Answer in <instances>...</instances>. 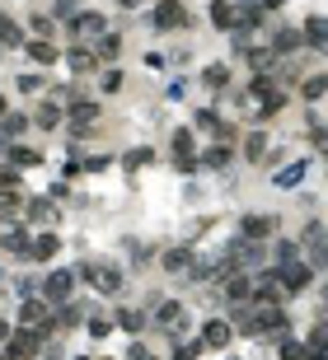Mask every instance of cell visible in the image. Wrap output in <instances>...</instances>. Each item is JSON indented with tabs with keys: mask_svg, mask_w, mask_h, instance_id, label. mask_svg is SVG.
<instances>
[{
	"mask_svg": "<svg viewBox=\"0 0 328 360\" xmlns=\"http://www.w3.org/2000/svg\"><path fill=\"white\" fill-rule=\"evenodd\" d=\"M187 24H192V15H187L183 0H155L145 10V29L150 33H183Z\"/></svg>",
	"mask_w": 328,
	"mask_h": 360,
	"instance_id": "cell-1",
	"label": "cell"
},
{
	"mask_svg": "<svg viewBox=\"0 0 328 360\" xmlns=\"http://www.w3.org/2000/svg\"><path fill=\"white\" fill-rule=\"evenodd\" d=\"M76 276L90 285V290H99L104 299H117V290H122V271H117L113 262H80Z\"/></svg>",
	"mask_w": 328,
	"mask_h": 360,
	"instance_id": "cell-2",
	"label": "cell"
},
{
	"mask_svg": "<svg viewBox=\"0 0 328 360\" xmlns=\"http://www.w3.org/2000/svg\"><path fill=\"white\" fill-rule=\"evenodd\" d=\"M76 267H57V271H47L43 276V299L47 304H71V290H76Z\"/></svg>",
	"mask_w": 328,
	"mask_h": 360,
	"instance_id": "cell-3",
	"label": "cell"
},
{
	"mask_svg": "<svg viewBox=\"0 0 328 360\" xmlns=\"http://www.w3.org/2000/svg\"><path fill=\"white\" fill-rule=\"evenodd\" d=\"M277 276H281V285H286V290H291V295H305V290H310L314 285V267L310 262H286V267H277Z\"/></svg>",
	"mask_w": 328,
	"mask_h": 360,
	"instance_id": "cell-4",
	"label": "cell"
},
{
	"mask_svg": "<svg viewBox=\"0 0 328 360\" xmlns=\"http://www.w3.org/2000/svg\"><path fill=\"white\" fill-rule=\"evenodd\" d=\"M66 29L76 33V38H104V33H108V15H104V10H80Z\"/></svg>",
	"mask_w": 328,
	"mask_h": 360,
	"instance_id": "cell-5",
	"label": "cell"
},
{
	"mask_svg": "<svg viewBox=\"0 0 328 360\" xmlns=\"http://www.w3.org/2000/svg\"><path fill=\"white\" fill-rule=\"evenodd\" d=\"M267 234H277V216H263V211H249V216L239 220V239H253V243H263Z\"/></svg>",
	"mask_w": 328,
	"mask_h": 360,
	"instance_id": "cell-6",
	"label": "cell"
},
{
	"mask_svg": "<svg viewBox=\"0 0 328 360\" xmlns=\"http://www.w3.org/2000/svg\"><path fill=\"white\" fill-rule=\"evenodd\" d=\"M206 19H211V29H216V33L239 29V10H234V0H211V5H206Z\"/></svg>",
	"mask_w": 328,
	"mask_h": 360,
	"instance_id": "cell-7",
	"label": "cell"
},
{
	"mask_svg": "<svg viewBox=\"0 0 328 360\" xmlns=\"http://www.w3.org/2000/svg\"><path fill=\"white\" fill-rule=\"evenodd\" d=\"M0 248H5V257H29V253H33V234L24 230V225H10V230L0 234Z\"/></svg>",
	"mask_w": 328,
	"mask_h": 360,
	"instance_id": "cell-8",
	"label": "cell"
},
{
	"mask_svg": "<svg viewBox=\"0 0 328 360\" xmlns=\"http://www.w3.org/2000/svg\"><path fill=\"white\" fill-rule=\"evenodd\" d=\"M52 323H57V332H71L80 328V323H90V304H57V313H52Z\"/></svg>",
	"mask_w": 328,
	"mask_h": 360,
	"instance_id": "cell-9",
	"label": "cell"
},
{
	"mask_svg": "<svg viewBox=\"0 0 328 360\" xmlns=\"http://www.w3.org/2000/svg\"><path fill=\"white\" fill-rule=\"evenodd\" d=\"M0 47H5V52L29 47V33H24V24H19L15 15H0Z\"/></svg>",
	"mask_w": 328,
	"mask_h": 360,
	"instance_id": "cell-10",
	"label": "cell"
},
{
	"mask_svg": "<svg viewBox=\"0 0 328 360\" xmlns=\"http://www.w3.org/2000/svg\"><path fill=\"white\" fill-rule=\"evenodd\" d=\"M99 66H104V61L94 57V47H71V52H66V70H71L76 80H80V75H94Z\"/></svg>",
	"mask_w": 328,
	"mask_h": 360,
	"instance_id": "cell-11",
	"label": "cell"
},
{
	"mask_svg": "<svg viewBox=\"0 0 328 360\" xmlns=\"http://www.w3.org/2000/svg\"><path fill=\"white\" fill-rule=\"evenodd\" d=\"M220 295L230 299V304H244V299H253V285L244 271H230V276H220Z\"/></svg>",
	"mask_w": 328,
	"mask_h": 360,
	"instance_id": "cell-12",
	"label": "cell"
},
{
	"mask_svg": "<svg viewBox=\"0 0 328 360\" xmlns=\"http://www.w3.org/2000/svg\"><path fill=\"white\" fill-rule=\"evenodd\" d=\"M113 323H117L122 332H131V337H141V332L150 328V313H145V309H131V304H122V309L113 313Z\"/></svg>",
	"mask_w": 328,
	"mask_h": 360,
	"instance_id": "cell-13",
	"label": "cell"
},
{
	"mask_svg": "<svg viewBox=\"0 0 328 360\" xmlns=\"http://www.w3.org/2000/svg\"><path fill=\"white\" fill-rule=\"evenodd\" d=\"M29 126H33L29 112H15V108H10L5 117H0V141H10V145L24 141V131H29Z\"/></svg>",
	"mask_w": 328,
	"mask_h": 360,
	"instance_id": "cell-14",
	"label": "cell"
},
{
	"mask_svg": "<svg viewBox=\"0 0 328 360\" xmlns=\"http://www.w3.org/2000/svg\"><path fill=\"white\" fill-rule=\"evenodd\" d=\"M24 52H29V61L43 66V70L62 61V47H57V43H47V38H29V47H24Z\"/></svg>",
	"mask_w": 328,
	"mask_h": 360,
	"instance_id": "cell-15",
	"label": "cell"
},
{
	"mask_svg": "<svg viewBox=\"0 0 328 360\" xmlns=\"http://www.w3.org/2000/svg\"><path fill=\"white\" fill-rule=\"evenodd\" d=\"M155 328H164V332H178L183 328V304L178 299H164V304H155V318H150Z\"/></svg>",
	"mask_w": 328,
	"mask_h": 360,
	"instance_id": "cell-16",
	"label": "cell"
},
{
	"mask_svg": "<svg viewBox=\"0 0 328 360\" xmlns=\"http://www.w3.org/2000/svg\"><path fill=\"white\" fill-rule=\"evenodd\" d=\"M230 323H225V318H206L202 323V342L211 346V351H225V346H230Z\"/></svg>",
	"mask_w": 328,
	"mask_h": 360,
	"instance_id": "cell-17",
	"label": "cell"
},
{
	"mask_svg": "<svg viewBox=\"0 0 328 360\" xmlns=\"http://www.w3.org/2000/svg\"><path fill=\"white\" fill-rule=\"evenodd\" d=\"M159 262H164V271H192V267H197V253L183 248V243H173V248H164Z\"/></svg>",
	"mask_w": 328,
	"mask_h": 360,
	"instance_id": "cell-18",
	"label": "cell"
},
{
	"mask_svg": "<svg viewBox=\"0 0 328 360\" xmlns=\"http://www.w3.org/2000/svg\"><path fill=\"white\" fill-rule=\"evenodd\" d=\"M300 33H305V47H328V19L324 15H310L300 24Z\"/></svg>",
	"mask_w": 328,
	"mask_h": 360,
	"instance_id": "cell-19",
	"label": "cell"
},
{
	"mask_svg": "<svg viewBox=\"0 0 328 360\" xmlns=\"http://www.w3.org/2000/svg\"><path fill=\"white\" fill-rule=\"evenodd\" d=\"M57 253H62V239H57L52 230H47V234H38V239H33V253H29V257H33L38 267H43V262H52Z\"/></svg>",
	"mask_w": 328,
	"mask_h": 360,
	"instance_id": "cell-20",
	"label": "cell"
},
{
	"mask_svg": "<svg viewBox=\"0 0 328 360\" xmlns=\"http://www.w3.org/2000/svg\"><path fill=\"white\" fill-rule=\"evenodd\" d=\"M296 47H305V33L300 29H277L272 33V57H286V52H296Z\"/></svg>",
	"mask_w": 328,
	"mask_h": 360,
	"instance_id": "cell-21",
	"label": "cell"
},
{
	"mask_svg": "<svg viewBox=\"0 0 328 360\" xmlns=\"http://www.w3.org/2000/svg\"><path fill=\"white\" fill-rule=\"evenodd\" d=\"M202 84L211 89V94H220V89H230V61H211L202 70Z\"/></svg>",
	"mask_w": 328,
	"mask_h": 360,
	"instance_id": "cell-22",
	"label": "cell"
},
{
	"mask_svg": "<svg viewBox=\"0 0 328 360\" xmlns=\"http://www.w3.org/2000/svg\"><path fill=\"white\" fill-rule=\"evenodd\" d=\"M10 164H15V169H38V164H43V150L15 141V145H10Z\"/></svg>",
	"mask_w": 328,
	"mask_h": 360,
	"instance_id": "cell-23",
	"label": "cell"
},
{
	"mask_svg": "<svg viewBox=\"0 0 328 360\" xmlns=\"http://www.w3.org/2000/svg\"><path fill=\"white\" fill-rule=\"evenodd\" d=\"M62 117H66L62 103H38V108H33V126H38V131H52V126H62Z\"/></svg>",
	"mask_w": 328,
	"mask_h": 360,
	"instance_id": "cell-24",
	"label": "cell"
},
{
	"mask_svg": "<svg viewBox=\"0 0 328 360\" xmlns=\"http://www.w3.org/2000/svg\"><path fill=\"white\" fill-rule=\"evenodd\" d=\"M94 57H99V61H117V57H122V33H104V38H94Z\"/></svg>",
	"mask_w": 328,
	"mask_h": 360,
	"instance_id": "cell-25",
	"label": "cell"
},
{
	"mask_svg": "<svg viewBox=\"0 0 328 360\" xmlns=\"http://www.w3.org/2000/svg\"><path fill=\"white\" fill-rule=\"evenodd\" d=\"M29 220L33 225H57V202L52 197H29Z\"/></svg>",
	"mask_w": 328,
	"mask_h": 360,
	"instance_id": "cell-26",
	"label": "cell"
},
{
	"mask_svg": "<svg viewBox=\"0 0 328 360\" xmlns=\"http://www.w3.org/2000/svg\"><path fill=\"white\" fill-rule=\"evenodd\" d=\"M230 159H234V145H211V150H206L202 155V169H211V173H220V169H230Z\"/></svg>",
	"mask_w": 328,
	"mask_h": 360,
	"instance_id": "cell-27",
	"label": "cell"
},
{
	"mask_svg": "<svg viewBox=\"0 0 328 360\" xmlns=\"http://www.w3.org/2000/svg\"><path fill=\"white\" fill-rule=\"evenodd\" d=\"M29 29H33V38H47V43H52V38H57V19L43 15V10H33V15H29Z\"/></svg>",
	"mask_w": 328,
	"mask_h": 360,
	"instance_id": "cell-28",
	"label": "cell"
},
{
	"mask_svg": "<svg viewBox=\"0 0 328 360\" xmlns=\"http://www.w3.org/2000/svg\"><path fill=\"white\" fill-rule=\"evenodd\" d=\"M19 211H29V202L19 197V188H0V216H19Z\"/></svg>",
	"mask_w": 328,
	"mask_h": 360,
	"instance_id": "cell-29",
	"label": "cell"
},
{
	"mask_svg": "<svg viewBox=\"0 0 328 360\" xmlns=\"http://www.w3.org/2000/svg\"><path fill=\"white\" fill-rule=\"evenodd\" d=\"M244 141H249V145H244V155H249L253 164H263V159H267V131H249Z\"/></svg>",
	"mask_w": 328,
	"mask_h": 360,
	"instance_id": "cell-30",
	"label": "cell"
},
{
	"mask_svg": "<svg viewBox=\"0 0 328 360\" xmlns=\"http://www.w3.org/2000/svg\"><path fill=\"white\" fill-rule=\"evenodd\" d=\"M169 145H173V159H183V155H192V126H173V136H169Z\"/></svg>",
	"mask_w": 328,
	"mask_h": 360,
	"instance_id": "cell-31",
	"label": "cell"
},
{
	"mask_svg": "<svg viewBox=\"0 0 328 360\" xmlns=\"http://www.w3.org/2000/svg\"><path fill=\"white\" fill-rule=\"evenodd\" d=\"M296 257H300V243H296V239H277V248H272V262L286 267V262H296Z\"/></svg>",
	"mask_w": 328,
	"mask_h": 360,
	"instance_id": "cell-32",
	"label": "cell"
},
{
	"mask_svg": "<svg viewBox=\"0 0 328 360\" xmlns=\"http://www.w3.org/2000/svg\"><path fill=\"white\" fill-rule=\"evenodd\" d=\"M66 112H71V122H94V117H99V103H94V98H76Z\"/></svg>",
	"mask_w": 328,
	"mask_h": 360,
	"instance_id": "cell-33",
	"label": "cell"
},
{
	"mask_svg": "<svg viewBox=\"0 0 328 360\" xmlns=\"http://www.w3.org/2000/svg\"><path fill=\"white\" fill-rule=\"evenodd\" d=\"M113 328H117V323H113L108 313H90V328H85V332H90L94 342H104V337H108Z\"/></svg>",
	"mask_w": 328,
	"mask_h": 360,
	"instance_id": "cell-34",
	"label": "cell"
},
{
	"mask_svg": "<svg viewBox=\"0 0 328 360\" xmlns=\"http://www.w3.org/2000/svg\"><path fill=\"white\" fill-rule=\"evenodd\" d=\"M300 94H305V103H314V98L328 94V75H310L305 84H300Z\"/></svg>",
	"mask_w": 328,
	"mask_h": 360,
	"instance_id": "cell-35",
	"label": "cell"
},
{
	"mask_svg": "<svg viewBox=\"0 0 328 360\" xmlns=\"http://www.w3.org/2000/svg\"><path fill=\"white\" fill-rule=\"evenodd\" d=\"M305 169H310V164H286V169L272 178V183H277V188H296L300 178H305Z\"/></svg>",
	"mask_w": 328,
	"mask_h": 360,
	"instance_id": "cell-36",
	"label": "cell"
},
{
	"mask_svg": "<svg viewBox=\"0 0 328 360\" xmlns=\"http://www.w3.org/2000/svg\"><path fill=\"white\" fill-rule=\"evenodd\" d=\"M122 84H127L122 70H104V75H99V89H104V94H122Z\"/></svg>",
	"mask_w": 328,
	"mask_h": 360,
	"instance_id": "cell-37",
	"label": "cell"
},
{
	"mask_svg": "<svg viewBox=\"0 0 328 360\" xmlns=\"http://www.w3.org/2000/svg\"><path fill=\"white\" fill-rule=\"evenodd\" d=\"M150 159H155V150H150V145H141V150H131V155L122 159V169H127V173H136L141 164H150Z\"/></svg>",
	"mask_w": 328,
	"mask_h": 360,
	"instance_id": "cell-38",
	"label": "cell"
},
{
	"mask_svg": "<svg viewBox=\"0 0 328 360\" xmlns=\"http://www.w3.org/2000/svg\"><path fill=\"white\" fill-rule=\"evenodd\" d=\"M281 360H310V346L296 342V337H286V342H281Z\"/></svg>",
	"mask_w": 328,
	"mask_h": 360,
	"instance_id": "cell-39",
	"label": "cell"
},
{
	"mask_svg": "<svg viewBox=\"0 0 328 360\" xmlns=\"http://www.w3.org/2000/svg\"><path fill=\"white\" fill-rule=\"evenodd\" d=\"M192 126H197V131H216V126H220L216 108H197V112H192Z\"/></svg>",
	"mask_w": 328,
	"mask_h": 360,
	"instance_id": "cell-40",
	"label": "cell"
},
{
	"mask_svg": "<svg viewBox=\"0 0 328 360\" xmlns=\"http://www.w3.org/2000/svg\"><path fill=\"white\" fill-rule=\"evenodd\" d=\"M15 89H19V94H38V89H43V70H29V75H19Z\"/></svg>",
	"mask_w": 328,
	"mask_h": 360,
	"instance_id": "cell-41",
	"label": "cell"
},
{
	"mask_svg": "<svg viewBox=\"0 0 328 360\" xmlns=\"http://www.w3.org/2000/svg\"><path fill=\"white\" fill-rule=\"evenodd\" d=\"M202 351H206V342H202V337H192V342H183L178 351H173V360H197Z\"/></svg>",
	"mask_w": 328,
	"mask_h": 360,
	"instance_id": "cell-42",
	"label": "cell"
},
{
	"mask_svg": "<svg viewBox=\"0 0 328 360\" xmlns=\"http://www.w3.org/2000/svg\"><path fill=\"white\" fill-rule=\"evenodd\" d=\"M305 346H310V351H328V318H324V323H314V332H310V342H305Z\"/></svg>",
	"mask_w": 328,
	"mask_h": 360,
	"instance_id": "cell-43",
	"label": "cell"
},
{
	"mask_svg": "<svg viewBox=\"0 0 328 360\" xmlns=\"http://www.w3.org/2000/svg\"><path fill=\"white\" fill-rule=\"evenodd\" d=\"M310 141H314V150H319V155L328 159V131H324V126H314V136H310Z\"/></svg>",
	"mask_w": 328,
	"mask_h": 360,
	"instance_id": "cell-44",
	"label": "cell"
},
{
	"mask_svg": "<svg viewBox=\"0 0 328 360\" xmlns=\"http://www.w3.org/2000/svg\"><path fill=\"white\" fill-rule=\"evenodd\" d=\"M108 164H113L108 155H94V159H85V173H104V169H108Z\"/></svg>",
	"mask_w": 328,
	"mask_h": 360,
	"instance_id": "cell-45",
	"label": "cell"
},
{
	"mask_svg": "<svg viewBox=\"0 0 328 360\" xmlns=\"http://www.w3.org/2000/svg\"><path fill=\"white\" fill-rule=\"evenodd\" d=\"M141 66H145V70H164V66H169V61H164L159 52H145V61H141Z\"/></svg>",
	"mask_w": 328,
	"mask_h": 360,
	"instance_id": "cell-46",
	"label": "cell"
},
{
	"mask_svg": "<svg viewBox=\"0 0 328 360\" xmlns=\"http://www.w3.org/2000/svg\"><path fill=\"white\" fill-rule=\"evenodd\" d=\"M15 342V328H10V318H0V346Z\"/></svg>",
	"mask_w": 328,
	"mask_h": 360,
	"instance_id": "cell-47",
	"label": "cell"
},
{
	"mask_svg": "<svg viewBox=\"0 0 328 360\" xmlns=\"http://www.w3.org/2000/svg\"><path fill=\"white\" fill-rule=\"evenodd\" d=\"M150 0H117V10H145Z\"/></svg>",
	"mask_w": 328,
	"mask_h": 360,
	"instance_id": "cell-48",
	"label": "cell"
},
{
	"mask_svg": "<svg viewBox=\"0 0 328 360\" xmlns=\"http://www.w3.org/2000/svg\"><path fill=\"white\" fill-rule=\"evenodd\" d=\"M281 5H286V0H263V15L267 10H281Z\"/></svg>",
	"mask_w": 328,
	"mask_h": 360,
	"instance_id": "cell-49",
	"label": "cell"
},
{
	"mask_svg": "<svg viewBox=\"0 0 328 360\" xmlns=\"http://www.w3.org/2000/svg\"><path fill=\"white\" fill-rule=\"evenodd\" d=\"M5 112H10V98H5V89H0V117H5Z\"/></svg>",
	"mask_w": 328,
	"mask_h": 360,
	"instance_id": "cell-50",
	"label": "cell"
},
{
	"mask_svg": "<svg viewBox=\"0 0 328 360\" xmlns=\"http://www.w3.org/2000/svg\"><path fill=\"white\" fill-rule=\"evenodd\" d=\"M0 360H19V356H15V351H10V346H0Z\"/></svg>",
	"mask_w": 328,
	"mask_h": 360,
	"instance_id": "cell-51",
	"label": "cell"
},
{
	"mask_svg": "<svg viewBox=\"0 0 328 360\" xmlns=\"http://www.w3.org/2000/svg\"><path fill=\"white\" fill-rule=\"evenodd\" d=\"M319 290H324V304H328V281H324V285H319Z\"/></svg>",
	"mask_w": 328,
	"mask_h": 360,
	"instance_id": "cell-52",
	"label": "cell"
},
{
	"mask_svg": "<svg viewBox=\"0 0 328 360\" xmlns=\"http://www.w3.org/2000/svg\"><path fill=\"white\" fill-rule=\"evenodd\" d=\"M239 5H263V0H239Z\"/></svg>",
	"mask_w": 328,
	"mask_h": 360,
	"instance_id": "cell-53",
	"label": "cell"
},
{
	"mask_svg": "<svg viewBox=\"0 0 328 360\" xmlns=\"http://www.w3.org/2000/svg\"><path fill=\"white\" fill-rule=\"evenodd\" d=\"M225 360H234V356H225Z\"/></svg>",
	"mask_w": 328,
	"mask_h": 360,
	"instance_id": "cell-54",
	"label": "cell"
}]
</instances>
